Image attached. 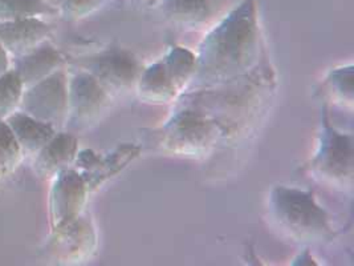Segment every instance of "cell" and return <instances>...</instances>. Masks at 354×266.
<instances>
[{
	"instance_id": "6da1fadb",
	"label": "cell",
	"mask_w": 354,
	"mask_h": 266,
	"mask_svg": "<svg viewBox=\"0 0 354 266\" xmlns=\"http://www.w3.org/2000/svg\"><path fill=\"white\" fill-rule=\"evenodd\" d=\"M63 75L55 72L47 79L24 89L21 111L27 115L53 125L64 111L65 87Z\"/></svg>"
},
{
	"instance_id": "30bf717a",
	"label": "cell",
	"mask_w": 354,
	"mask_h": 266,
	"mask_svg": "<svg viewBox=\"0 0 354 266\" xmlns=\"http://www.w3.org/2000/svg\"><path fill=\"white\" fill-rule=\"evenodd\" d=\"M97 4V0H63V14L65 17H81L89 12Z\"/></svg>"
},
{
	"instance_id": "7a4b0ae2",
	"label": "cell",
	"mask_w": 354,
	"mask_h": 266,
	"mask_svg": "<svg viewBox=\"0 0 354 266\" xmlns=\"http://www.w3.org/2000/svg\"><path fill=\"white\" fill-rule=\"evenodd\" d=\"M50 193V217L56 231L73 224L84 200V184L73 172H60Z\"/></svg>"
},
{
	"instance_id": "8fae6325",
	"label": "cell",
	"mask_w": 354,
	"mask_h": 266,
	"mask_svg": "<svg viewBox=\"0 0 354 266\" xmlns=\"http://www.w3.org/2000/svg\"><path fill=\"white\" fill-rule=\"evenodd\" d=\"M10 71V59H8V52L1 46L0 43V78Z\"/></svg>"
},
{
	"instance_id": "8992f818",
	"label": "cell",
	"mask_w": 354,
	"mask_h": 266,
	"mask_svg": "<svg viewBox=\"0 0 354 266\" xmlns=\"http://www.w3.org/2000/svg\"><path fill=\"white\" fill-rule=\"evenodd\" d=\"M60 62L59 53L52 47L40 46L31 53L17 57L12 69L21 79L24 88H28L55 73Z\"/></svg>"
},
{
	"instance_id": "ba28073f",
	"label": "cell",
	"mask_w": 354,
	"mask_h": 266,
	"mask_svg": "<svg viewBox=\"0 0 354 266\" xmlns=\"http://www.w3.org/2000/svg\"><path fill=\"white\" fill-rule=\"evenodd\" d=\"M23 154L14 133L4 120H0V183L15 173Z\"/></svg>"
},
{
	"instance_id": "5b68a950",
	"label": "cell",
	"mask_w": 354,
	"mask_h": 266,
	"mask_svg": "<svg viewBox=\"0 0 354 266\" xmlns=\"http://www.w3.org/2000/svg\"><path fill=\"white\" fill-rule=\"evenodd\" d=\"M23 150V153H37L56 134L53 125L36 120L21 112H14L4 120Z\"/></svg>"
},
{
	"instance_id": "9c48e42d",
	"label": "cell",
	"mask_w": 354,
	"mask_h": 266,
	"mask_svg": "<svg viewBox=\"0 0 354 266\" xmlns=\"http://www.w3.org/2000/svg\"><path fill=\"white\" fill-rule=\"evenodd\" d=\"M24 89V84L14 69L0 78V120H6L17 112Z\"/></svg>"
},
{
	"instance_id": "52a82bcc",
	"label": "cell",
	"mask_w": 354,
	"mask_h": 266,
	"mask_svg": "<svg viewBox=\"0 0 354 266\" xmlns=\"http://www.w3.org/2000/svg\"><path fill=\"white\" fill-rule=\"evenodd\" d=\"M55 10L44 0H0V23L53 15Z\"/></svg>"
},
{
	"instance_id": "277c9868",
	"label": "cell",
	"mask_w": 354,
	"mask_h": 266,
	"mask_svg": "<svg viewBox=\"0 0 354 266\" xmlns=\"http://www.w3.org/2000/svg\"><path fill=\"white\" fill-rule=\"evenodd\" d=\"M76 150V140L69 134H55L48 143L37 152L33 169L41 179L59 175L68 166Z\"/></svg>"
},
{
	"instance_id": "3957f363",
	"label": "cell",
	"mask_w": 354,
	"mask_h": 266,
	"mask_svg": "<svg viewBox=\"0 0 354 266\" xmlns=\"http://www.w3.org/2000/svg\"><path fill=\"white\" fill-rule=\"evenodd\" d=\"M50 27L39 17L0 23V43L15 57L28 55L44 44Z\"/></svg>"
}]
</instances>
